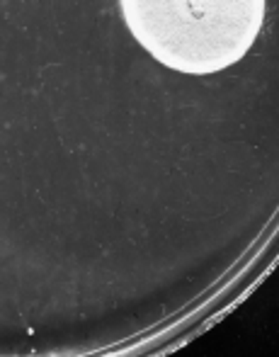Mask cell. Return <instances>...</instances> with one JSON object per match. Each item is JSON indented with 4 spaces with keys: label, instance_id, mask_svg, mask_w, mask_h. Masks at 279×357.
Here are the masks:
<instances>
[{
    "label": "cell",
    "instance_id": "cell-1",
    "mask_svg": "<svg viewBox=\"0 0 279 357\" xmlns=\"http://www.w3.org/2000/svg\"><path fill=\"white\" fill-rule=\"evenodd\" d=\"M131 34L173 71L209 75L255 44L265 0H119Z\"/></svg>",
    "mask_w": 279,
    "mask_h": 357
}]
</instances>
